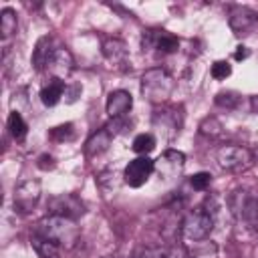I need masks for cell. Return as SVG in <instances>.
I'll return each mask as SVG.
<instances>
[{
    "label": "cell",
    "instance_id": "28",
    "mask_svg": "<svg viewBox=\"0 0 258 258\" xmlns=\"http://www.w3.org/2000/svg\"><path fill=\"white\" fill-rule=\"evenodd\" d=\"M139 258H171V254L167 246H153V248H145Z\"/></svg>",
    "mask_w": 258,
    "mask_h": 258
},
{
    "label": "cell",
    "instance_id": "21",
    "mask_svg": "<svg viewBox=\"0 0 258 258\" xmlns=\"http://www.w3.org/2000/svg\"><path fill=\"white\" fill-rule=\"evenodd\" d=\"M214 101H216L218 107L228 109V111H234V109H238V105L242 103V95L236 93V91H220Z\"/></svg>",
    "mask_w": 258,
    "mask_h": 258
},
{
    "label": "cell",
    "instance_id": "10",
    "mask_svg": "<svg viewBox=\"0 0 258 258\" xmlns=\"http://www.w3.org/2000/svg\"><path fill=\"white\" fill-rule=\"evenodd\" d=\"M185 165V155L177 149H167L161 153V157L155 161V171L163 177V179H173L181 173Z\"/></svg>",
    "mask_w": 258,
    "mask_h": 258
},
{
    "label": "cell",
    "instance_id": "20",
    "mask_svg": "<svg viewBox=\"0 0 258 258\" xmlns=\"http://www.w3.org/2000/svg\"><path fill=\"white\" fill-rule=\"evenodd\" d=\"M8 129H10V135L16 139V141H22L28 133V125L24 121V117L18 113V111H12L8 115Z\"/></svg>",
    "mask_w": 258,
    "mask_h": 258
},
{
    "label": "cell",
    "instance_id": "13",
    "mask_svg": "<svg viewBox=\"0 0 258 258\" xmlns=\"http://www.w3.org/2000/svg\"><path fill=\"white\" fill-rule=\"evenodd\" d=\"M111 139H113V133L107 127L97 129L95 133H91V137L85 143V155L87 157H97V155L105 153L111 145Z\"/></svg>",
    "mask_w": 258,
    "mask_h": 258
},
{
    "label": "cell",
    "instance_id": "31",
    "mask_svg": "<svg viewBox=\"0 0 258 258\" xmlns=\"http://www.w3.org/2000/svg\"><path fill=\"white\" fill-rule=\"evenodd\" d=\"M169 254L171 258H189V250H185V246H169Z\"/></svg>",
    "mask_w": 258,
    "mask_h": 258
},
{
    "label": "cell",
    "instance_id": "7",
    "mask_svg": "<svg viewBox=\"0 0 258 258\" xmlns=\"http://www.w3.org/2000/svg\"><path fill=\"white\" fill-rule=\"evenodd\" d=\"M153 171H155V161L149 159L147 155H139V157L131 159L127 163V167L123 169V181L129 187H141L147 183V179L151 177Z\"/></svg>",
    "mask_w": 258,
    "mask_h": 258
},
{
    "label": "cell",
    "instance_id": "23",
    "mask_svg": "<svg viewBox=\"0 0 258 258\" xmlns=\"http://www.w3.org/2000/svg\"><path fill=\"white\" fill-rule=\"evenodd\" d=\"M218 256V248L214 242L202 240L194 244V250L189 252V258H216Z\"/></svg>",
    "mask_w": 258,
    "mask_h": 258
},
{
    "label": "cell",
    "instance_id": "16",
    "mask_svg": "<svg viewBox=\"0 0 258 258\" xmlns=\"http://www.w3.org/2000/svg\"><path fill=\"white\" fill-rule=\"evenodd\" d=\"M103 54L111 62H125L127 58V46L121 38H107L103 42Z\"/></svg>",
    "mask_w": 258,
    "mask_h": 258
},
{
    "label": "cell",
    "instance_id": "11",
    "mask_svg": "<svg viewBox=\"0 0 258 258\" xmlns=\"http://www.w3.org/2000/svg\"><path fill=\"white\" fill-rule=\"evenodd\" d=\"M258 22V12L248 6H234L228 14V24L236 34H246Z\"/></svg>",
    "mask_w": 258,
    "mask_h": 258
},
{
    "label": "cell",
    "instance_id": "24",
    "mask_svg": "<svg viewBox=\"0 0 258 258\" xmlns=\"http://www.w3.org/2000/svg\"><path fill=\"white\" fill-rule=\"evenodd\" d=\"M200 131L208 137H218L222 133V123L216 119V117H206L202 123H200Z\"/></svg>",
    "mask_w": 258,
    "mask_h": 258
},
{
    "label": "cell",
    "instance_id": "26",
    "mask_svg": "<svg viewBox=\"0 0 258 258\" xmlns=\"http://www.w3.org/2000/svg\"><path fill=\"white\" fill-rule=\"evenodd\" d=\"M232 75V64L228 62V60H216L214 64H212V77L216 79V81H224V79H228Z\"/></svg>",
    "mask_w": 258,
    "mask_h": 258
},
{
    "label": "cell",
    "instance_id": "6",
    "mask_svg": "<svg viewBox=\"0 0 258 258\" xmlns=\"http://www.w3.org/2000/svg\"><path fill=\"white\" fill-rule=\"evenodd\" d=\"M141 46H143V50H157L161 54H171L179 48V40H177V36H173L167 30L149 28L141 36Z\"/></svg>",
    "mask_w": 258,
    "mask_h": 258
},
{
    "label": "cell",
    "instance_id": "29",
    "mask_svg": "<svg viewBox=\"0 0 258 258\" xmlns=\"http://www.w3.org/2000/svg\"><path fill=\"white\" fill-rule=\"evenodd\" d=\"M42 171H48V169H54V165H56V161H54V157L52 155H48V153H42L40 157H38V163H36Z\"/></svg>",
    "mask_w": 258,
    "mask_h": 258
},
{
    "label": "cell",
    "instance_id": "5",
    "mask_svg": "<svg viewBox=\"0 0 258 258\" xmlns=\"http://www.w3.org/2000/svg\"><path fill=\"white\" fill-rule=\"evenodd\" d=\"M216 159H218V165L222 169L236 173V171L248 169L252 165V161H254V155L244 145H224V147L218 149Z\"/></svg>",
    "mask_w": 258,
    "mask_h": 258
},
{
    "label": "cell",
    "instance_id": "17",
    "mask_svg": "<svg viewBox=\"0 0 258 258\" xmlns=\"http://www.w3.org/2000/svg\"><path fill=\"white\" fill-rule=\"evenodd\" d=\"M18 28V18H16V12L12 8H2L0 12V32H2V38H10Z\"/></svg>",
    "mask_w": 258,
    "mask_h": 258
},
{
    "label": "cell",
    "instance_id": "19",
    "mask_svg": "<svg viewBox=\"0 0 258 258\" xmlns=\"http://www.w3.org/2000/svg\"><path fill=\"white\" fill-rule=\"evenodd\" d=\"M32 246H34V250H36V254L40 258H60V248L56 244L36 236V234L32 236Z\"/></svg>",
    "mask_w": 258,
    "mask_h": 258
},
{
    "label": "cell",
    "instance_id": "32",
    "mask_svg": "<svg viewBox=\"0 0 258 258\" xmlns=\"http://www.w3.org/2000/svg\"><path fill=\"white\" fill-rule=\"evenodd\" d=\"M248 56H250V48L248 46H236V52H234L236 60H246Z\"/></svg>",
    "mask_w": 258,
    "mask_h": 258
},
{
    "label": "cell",
    "instance_id": "18",
    "mask_svg": "<svg viewBox=\"0 0 258 258\" xmlns=\"http://www.w3.org/2000/svg\"><path fill=\"white\" fill-rule=\"evenodd\" d=\"M48 44H50L48 36H42L36 42V48H34V54H32V62H34V69L36 71H42L46 67V62H48V56L52 52V48H48Z\"/></svg>",
    "mask_w": 258,
    "mask_h": 258
},
{
    "label": "cell",
    "instance_id": "4",
    "mask_svg": "<svg viewBox=\"0 0 258 258\" xmlns=\"http://www.w3.org/2000/svg\"><path fill=\"white\" fill-rule=\"evenodd\" d=\"M228 206H230V212L238 220L246 222L252 228L258 226V196L250 194L248 189H236L232 191Z\"/></svg>",
    "mask_w": 258,
    "mask_h": 258
},
{
    "label": "cell",
    "instance_id": "27",
    "mask_svg": "<svg viewBox=\"0 0 258 258\" xmlns=\"http://www.w3.org/2000/svg\"><path fill=\"white\" fill-rule=\"evenodd\" d=\"M210 181H212V175H210L208 171H198V173H194V175L189 177V185H191L194 189H198V191L208 189Z\"/></svg>",
    "mask_w": 258,
    "mask_h": 258
},
{
    "label": "cell",
    "instance_id": "8",
    "mask_svg": "<svg viewBox=\"0 0 258 258\" xmlns=\"http://www.w3.org/2000/svg\"><path fill=\"white\" fill-rule=\"evenodd\" d=\"M40 200V181L38 179H24L14 189V210L20 214H28Z\"/></svg>",
    "mask_w": 258,
    "mask_h": 258
},
{
    "label": "cell",
    "instance_id": "22",
    "mask_svg": "<svg viewBox=\"0 0 258 258\" xmlns=\"http://www.w3.org/2000/svg\"><path fill=\"white\" fill-rule=\"evenodd\" d=\"M131 147H133L135 153H139V155H147L149 151L155 149V137H153L151 133H139V135H135Z\"/></svg>",
    "mask_w": 258,
    "mask_h": 258
},
{
    "label": "cell",
    "instance_id": "2",
    "mask_svg": "<svg viewBox=\"0 0 258 258\" xmlns=\"http://www.w3.org/2000/svg\"><path fill=\"white\" fill-rule=\"evenodd\" d=\"M175 83L171 79V75L161 69V67H153L147 69L141 75V95L149 101V103H163L167 101V97L171 95Z\"/></svg>",
    "mask_w": 258,
    "mask_h": 258
},
{
    "label": "cell",
    "instance_id": "12",
    "mask_svg": "<svg viewBox=\"0 0 258 258\" xmlns=\"http://www.w3.org/2000/svg\"><path fill=\"white\" fill-rule=\"evenodd\" d=\"M131 107H133V97L129 91H123V89L111 91L105 103V111L111 119H123L131 111Z\"/></svg>",
    "mask_w": 258,
    "mask_h": 258
},
{
    "label": "cell",
    "instance_id": "14",
    "mask_svg": "<svg viewBox=\"0 0 258 258\" xmlns=\"http://www.w3.org/2000/svg\"><path fill=\"white\" fill-rule=\"evenodd\" d=\"M50 208H52V214L64 216V218H71V220H75L77 216H81L85 212L83 204L75 196H58V198L52 200Z\"/></svg>",
    "mask_w": 258,
    "mask_h": 258
},
{
    "label": "cell",
    "instance_id": "30",
    "mask_svg": "<svg viewBox=\"0 0 258 258\" xmlns=\"http://www.w3.org/2000/svg\"><path fill=\"white\" fill-rule=\"evenodd\" d=\"M79 95H81V85H71V87H67V91H64V101L67 103H75L77 99H79Z\"/></svg>",
    "mask_w": 258,
    "mask_h": 258
},
{
    "label": "cell",
    "instance_id": "15",
    "mask_svg": "<svg viewBox=\"0 0 258 258\" xmlns=\"http://www.w3.org/2000/svg\"><path fill=\"white\" fill-rule=\"evenodd\" d=\"M64 91H67L64 81H60V79H50V81L42 87V91H40V101H42V105H44V107H54V105L64 97Z\"/></svg>",
    "mask_w": 258,
    "mask_h": 258
},
{
    "label": "cell",
    "instance_id": "3",
    "mask_svg": "<svg viewBox=\"0 0 258 258\" xmlns=\"http://www.w3.org/2000/svg\"><path fill=\"white\" fill-rule=\"evenodd\" d=\"M212 230H214V214L206 208H194L181 220V236L189 244L208 240Z\"/></svg>",
    "mask_w": 258,
    "mask_h": 258
},
{
    "label": "cell",
    "instance_id": "1",
    "mask_svg": "<svg viewBox=\"0 0 258 258\" xmlns=\"http://www.w3.org/2000/svg\"><path fill=\"white\" fill-rule=\"evenodd\" d=\"M34 234L52 242V244H56L60 250H71L79 242L77 222L71 220V218H64V216H56V214H50V216L42 218L36 224Z\"/></svg>",
    "mask_w": 258,
    "mask_h": 258
},
{
    "label": "cell",
    "instance_id": "9",
    "mask_svg": "<svg viewBox=\"0 0 258 258\" xmlns=\"http://www.w3.org/2000/svg\"><path fill=\"white\" fill-rule=\"evenodd\" d=\"M44 69L50 73V79H60V81H64V79L73 73V69H75V58H73V54L69 52V48L56 46V48H52V52H50L48 62H46Z\"/></svg>",
    "mask_w": 258,
    "mask_h": 258
},
{
    "label": "cell",
    "instance_id": "25",
    "mask_svg": "<svg viewBox=\"0 0 258 258\" xmlns=\"http://www.w3.org/2000/svg\"><path fill=\"white\" fill-rule=\"evenodd\" d=\"M50 137L54 141H71L75 137V129H73V123H64V125H58L50 131Z\"/></svg>",
    "mask_w": 258,
    "mask_h": 258
}]
</instances>
